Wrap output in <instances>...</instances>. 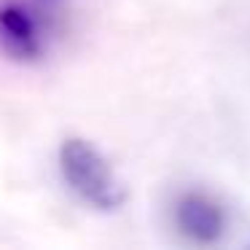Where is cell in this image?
<instances>
[{"label": "cell", "mask_w": 250, "mask_h": 250, "mask_svg": "<svg viewBox=\"0 0 250 250\" xmlns=\"http://www.w3.org/2000/svg\"><path fill=\"white\" fill-rule=\"evenodd\" d=\"M60 172L73 194L94 210L113 212L126 202V188L116 169L83 137H67L60 146Z\"/></svg>", "instance_id": "6da1fadb"}, {"label": "cell", "mask_w": 250, "mask_h": 250, "mask_svg": "<svg viewBox=\"0 0 250 250\" xmlns=\"http://www.w3.org/2000/svg\"><path fill=\"white\" fill-rule=\"evenodd\" d=\"M172 226L186 242L210 248L226 237L229 215L226 207L202 188L180 191L172 202Z\"/></svg>", "instance_id": "7a4b0ae2"}, {"label": "cell", "mask_w": 250, "mask_h": 250, "mask_svg": "<svg viewBox=\"0 0 250 250\" xmlns=\"http://www.w3.org/2000/svg\"><path fill=\"white\" fill-rule=\"evenodd\" d=\"M0 51L14 62H33L43 51L41 30L27 8L8 3L0 8Z\"/></svg>", "instance_id": "3957f363"}]
</instances>
